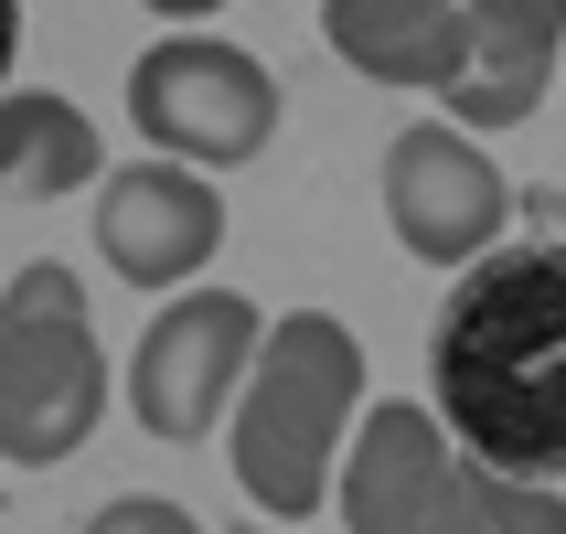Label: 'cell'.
Listing matches in <instances>:
<instances>
[{"label": "cell", "instance_id": "9", "mask_svg": "<svg viewBox=\"0 0 566 534\" xmlns=\"http://www.w3.org/2000/svg\"><path fill=\"white\" fill-rule=\"evenodd\" d=\"M321 43L375 86L449 96L471 75V0H321Z\"/></svg>", "mask_w": 566, "mask_h": 534}, {"label": "cell", "instance_id": "2", "mask_svg": "<svg viewBox=\"0 0 566 534\" xmlns=\"http://www.w3.org/2000/svg\"><path fill=\"white\" fill-rule=\"evenodd\" d=\"M353 407H364V343L343 321L332 311L268 321V353L235 396V481L256 492V513L311 524V503L353 460V428H364Z\"/></svg>", "mask_w": 566, "mask_h": 534}, {"label": "cell", "instance_id": "14", "mask_svg": "<svg viewBox=\"0 0 566 534\" xmlns=\"http://www.w3.org/2000/svg\"><path fill=\"white\" fill-rule=\"evenodd\" d=\"M139 11H160V22H182V32H192L203 11H224V0H139Z\"/></svg>", "mask_w": 566, "mask_h": 534}, {"label": "cell", "instance_id": "10", "mask_svg": "<svg viewBox=\"0 0 566 534\" xmlns=\"http://www.w3.org/2000/svg\"><path fill=\"white\" fill-rule=\"evenodd\" d=\"M566 0H471V75L449 86V128H524L556 86Z\"/></svg>", "mask_w": 566, "mask_h": 534}, {"label": "cell", "instance_id": "11", "mask_svg": "<svg viewBox=\"0 0 566 534\" xmlns=\"http://www.w3.org/2000/svg\"><path fill=\"white\" fill-rule=\"evenodd\" d=\"M0 182L11 203H54V192L96 182V128L75 96H43V86H11L0 96Z\"/></svg>", "mask_w": 566, "mask_h": 534}, {"label": "cell", "instance_id": "5", "mask_svg": "<svg viewBox=\"0 0 566 534\" xmlns=\"http://www.w3.org/2000/svg\"><path fill=\"white\" fill-rule=\"evenodd\" d=\"M256 353H268V321H256L247 289H182L160 300L139 353H128V407L150 439H214L224 407L247 396Z\"/></svg>", "mask_w": 566, "mask_h": 534}, {"label": "cell", "instance_id": "7", "mask_svg": "<svg viewBox=\"0 0 566 534\" xmlns=\"http://www.w3.org/2000/svg\"><path fill=\"white\" fill-rule=\"evenodd\" d=\"M343 524L353 534H471V449L439 407H375L343 460Z\"/></svg>", "mask_w": 566, "mask_h": 534}, {"label": "cell", "instance_id": "15", "mask_svg": "<svg viewBox=\"0 0 566 534\" xmlns=\"http://www.w3.org/2000/svg\"><path fill=\"white\" fill-rule=\"evenodd\" d=\"M224 534H268V524H224Z\"/></svg>", "mask_w": 566, "mask_h": 534}, {"label": "cell", "instance_id": "6", "mask_svg": "<svg viewBox=\"0 0 566 534\" xmlns=\"http://www.w3.org/2000/svg\"><path fill=\"white\" fill-rule=\"evenodd\" d=\"M503 214H513V182L492 171L471 128L449 118H417L385 139V224H396V247L428 256V268H481V256L503 247Z\"/></svg>", "mask_w": 566, "mask_h": 534}, {"label": "cell", "instance_id": "3", "mask_svg": "<svg viewBox=\"0 0 566 534\" xmlns=\"http://www.w3.org/2000/svg\"><path fill=\"white\" fill-rule=\"evenodd\" d=\"M107 417V353H96L75 268H11L0 289V449L11 471H54Z\"/></svg>", "mask_w": 566, "mask_h": 534}, {"label": "cell", "instance_id": "1", "mask_svg": "<svg viewBox=\"0 0 566 534\" xmlns=\"http://www.w3.org/2000/svg\"><path fill=\"white\" fill-rule=\"evenodd\" d=\"M428 385L471 471L566 492V235L492 247L481 268H460L428 332Z\"/></svg>", "mask_w": 566, "mask_h": 534}, {"label": "cell", "instance_id": "8", "mask_svg": "<svg viewBox=\"0 0 566 534\" xmlns=\"http://www.w3.org/2000/svg\"><path fill=\"white\" fill-rule=\"evenodd\" d=\"M214 247H224V203L192 160H128V171L96 182V256L128 289H171L182 300Z\"/></svg>", "mask_w": 566, "mask_h": 534}, {"label": "cell", "instance_id": "13", "mask_svg": "<svg viewBox=\"0 0 566 534\" xmlns=\"http://www.w3.org/2000/svg\"><path fill=\"white\" fill-rule=\"evenodd\" d=\"M75 534H203L182 503H160V492H118V503H96Z\"/></svg>", "mask_w": 566, "mask_h": 534}, {"label": "cell", "instance_id": "4", "mask_svg": "<svg viewBox=\"0 0 566 534\" xmlns=\"http://www.w3.org/2000/svg\"><path fill=\"white\" fill-rule=\"evenodd\" d=\"M128 118H139V139L171 160H214V171H235V160L268 150V128H279V75L247 54V43H214V32H171V43H150V54L128 64Z\"/></svg>", "mask_w": 566, "mask_h": 534}, {"label": "cell", "instance_id": "12", "mask_svg": "<svg viewBox=\"0 0 566 534\" xmlns=\"http://www.w3.org/2000/svg\"><path fill=\"white\" fill-rule=\"evenodd\" d=\"M471 534H566V492L513 471H471Z\"/></svg>", "mask_w": 566, "mask_h": 534}]
</instances>
